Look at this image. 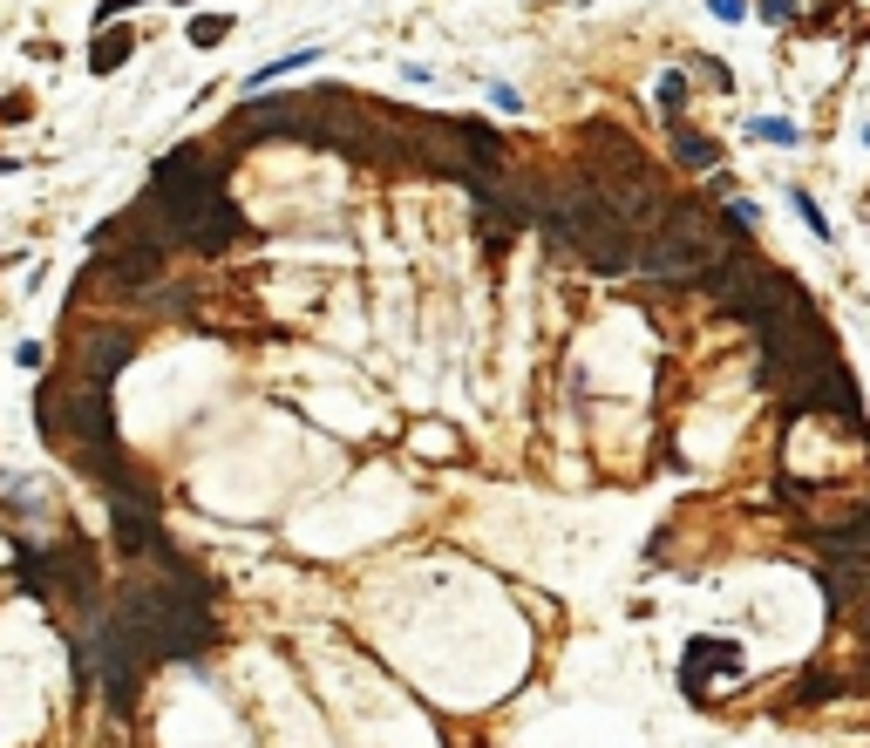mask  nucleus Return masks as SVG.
I'll use <instances>...</instances> for the list:
<instances>
[{
  "instance_id": "nucleus-7",
  "label": "nucleus",
  "mask_w": 870,
  "mask_h": 748,
  "mask_svg": "<svg viewBox=\"0 0 870 748\" xmlns=\"http://www.w3.org/2000/svg\"><path fill=\"white\" fill-rule=\"evenodd\" d=\"M674 150H681V164H715V143L694 137L687 123H674Z\"/></svg>"
},
{
  "instance_id": "nucleus-8",
  "label": "nucleus",
  "mask_w": 870,
  "mask_h": 748,
  "mask_svg": "<svg viewBox=\"0 0 870 748\" xmlns=\"http://www.w3.org/2000/svg\"><path fill=\"white\" fill-rule=\"evenodd\" d=\"M225 34H231V21H225V14H197V21H191V42H197V48H218Z\"/></svg>"
},
{
  "instance_id": "nucleus-5",
  "label": "nucleus",
  "mask_w": 870,
  "mask_h": 748,
  "mask_svg": "<svg viewBox=\"0 0 870 748\" xmlns=\"http://www.w3.org/2000/svg\"><path fill=\"white\" fill-rule=\"evenodd\" d=\"M700 666L741 674V647H735V640H694V647H687V674H700Z\"/></svg>"
},
{
  "instance_id": "nucleus-6",
  "label": "nucleus",
  "mask_w": 870,
  "mask_h": 748,
  "mask_svg": "<svg viewBox=\"0 0 870 748\" xmlns=\"http://www.w3.org/2000/svg\"><path fill=\"white\" fill-rule=\"evenodd\" d=\"M130 42H137V34H130V28H109V34H102V42L89 48V68H96V75H109V68H123V62H130Z\"/></svg>"
},
{
  "instance_id": "nucleus-3",
  "label": "nucleus",
  "mask_w": 870,
  "mask_h": 748,
  "mask_svg": "<svg viewBox=\"0 0 870 748\" xmlns=\"http://www.w3.org/2000/svg\"><path fill=\"white\" fill-rule=\"evenodd\" d=\"M137 354V334L130 327H89L83 334V354H75V375H89V381H109L116 368H123Z\"/></svg>"
},
{
  "instance_id": "nucleus-9",
  "label": "nucleus",
  "mask_w": 870,
  "mask_h": 748,
  "mask_svg": "<svg viewBox=\"0 0 870 748\" xmlns=\"http://www.w3.org/2000/svg\"><path fill=\"white\" fill-rule=\"evenodd\" d=\"M660 109H666V116L687 109V83H681V75H666V83H660Z\"/></svg>"
},
{
  "instance_id": "nucleus-1",
  "label": "nucleus",
  "mask_w": 870,
  "mask_h": 748,
  "mask_svg": "<svg viewBox=\"0 0 870 748\" xmlns=\"http://www.w3.org/2000/svg\"><path fill=\"white\" fill-rule=\"evenodd\" d=\"M116 619L143 640L150 666L156 660H205L218 640V619H211V585L205 572L197 578H164V572H137L116 599Z\"/></svg>"
},
{
  "instance_id": "nucleus-4",
  "label": "nucleus",
  "mask_w": 870,
  "mask_h": 748,
  "mask_svg": "<svg viewBox=\"0 0 870 748\" xmlns=\"http://www.w3.org/2000/svg\"><path fill=\"white\" fill-rule=\"evenodd\" d=\"M123 231H130V225H123ZM102 272H109L116 286H156V280H164V252H156L150 239H130V246H116V252L102 259Z\"/></svg>"
},
{
  "instance_id": "nucleus-2",
  "label": "nucleus",
  "mask_w": 870,
  "mask_h": 748,
  "mask_svg": "<svg viewBox=\"0 0 870 748\" xmlns=\"http://www.w3.org/2000/svg\"><path fill=\"white\" fill-rule=\"evenodd\" d=\"M537 225H551V239H565V246H572L591 272H626V265H632V252H640V231H626V225H619V212H612L591 184L544 191Z\"/></svg>"
}]
</instances>
